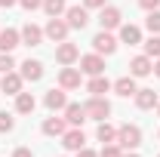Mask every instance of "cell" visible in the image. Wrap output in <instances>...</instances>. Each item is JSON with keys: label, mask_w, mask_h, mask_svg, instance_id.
<instances>
[{"label": "cell", "mask_w": 160, "mask_h": 157, "mask_svg": "<svg viewBox=\"0 0 160 157\" xmlns=\"http://www.w3.org/2000/svg\"><path fill=\"white\" fill-rule=\"evenodd\" d=\"M117 145L120 148H129V151L139 148L142 145V129L136 126V123H123V126L117 129Z\"/></svg>", "instance_id": "cell-1"}, {"label": "cell", "mask_w": 160, "mask_h": 157, "mask_svg": "<svg viewBox=\"0 0 160 157\" xmlns=\"http://www.w3.org/2000/svg\"><path fill=\"white\" fill-rule=\"evenodd\" d=\"M83 108H86V117H92V120H105L108 114H111V102H108L105 96H92Z\"/></svg>", "instance_id": "cell-2"}, {"label": "cell", "mask_w": 160, "mask_h": 157, "mask_svg": "<svg viewBox=\"0 0 160 157\" xmlns=\"http://www.w3.org/2000/svg\"><path fill=\"white\" fill-rule=\"evenodd\" d=\"M68 31H71V28H68V22H62L59 16H56V19H49V22H46V28H43V34H46L49 40H56V43H62V40L68 37Z\"/></svg>", "instance_id": "cell-3"}, {"label": "cell", "mask_w": 160, "mask_h": 157, "mask_svg": "<svg viewBox=\"0 0 160 157\" xmlns=\"http://www.w3.org/2000/svg\"><path fill=\"white\" fill-rule=\"evenodd\" d=\"M65 16H68V28H86L89 25V13H86V6H68L65 9Z\"/></svg>", "instance_id": "cell-4"}, {"label": "cell", "mask_w": 160, "mask_h": 157, "mask_svg": "<svg viewBox=\"0 0 160 157\" xmlns=\"http://www.w3.org/2000/svg\"><path fill=\"white\" fill-rule=\"evenodd\" d=\"M120 9L117 6H102V13H99V25H102V31H111V28H120Z\"/></svg>", "instance_id": "cell-5"}, {"label": "cell", "mask_w": 160, "mask_h": 157, "mask_svg": "<svg viewBox=\"0 0 160 157\" xmlns=\"http://www.w3.org/2000/svg\"><path fill=\"white\" fill-rule=\"evenodd\" d=\"M77 59H80V49L74 46V43L62 40V43H59V49H56V62H59V65H74Z\"/></svg>", "instance_id": "cell-6"}, {"label": "cell", "mask_w": 160, "mask_h": 157, "mask_svg": "<svg viewBox=\"0 0 160 157\" xmlns=\"http://www.w3.org/2000/svg\"><path fill=\"white\" fill-rule=\"evenodd\" d=\"M80 71H83V74H89V77H96V74H102V71H105V59H102L99 53L83 56V59H80Z\"/></svg>", "instance_id": "cell-7"}, {"label": "cell", "mask_w": 160, "mask_h": 157, "mask_svg": "<svg viewBox=\"0 0 160 157\" xmlns=\"http://www.w3.org/2000/svg\"><path fill=\"white\" fill-rule=\"evenodd\" d=\"M92 46H96V53H99V56H111V53L117 49V40L111 37L108 31H99V34L92 37Z\"/></svg>", "instance_id": "cell-8"}, {"label": "cell", "mask_w": 160, "mask_h": 157, "mask_svg": "<svg viewBox=\"0 0 160 157\" xmlns=\"http://www.w3.org/2000/svg\"><path fill=\"white\" fill-rule=\"evenodd\" d=\"M151 71H154L151 56H136V59L129 62V74H132V77H148Z\"/></svg>", "instance_id": "cell-9"}, {"label": "cell", "mask_w": 160, "mask_h": 157, "mask_svg": "<svg viewBox=\"0 0 160 157\" xmlns=\"http://www.w3.org/2000/svg\"><path fill=\"white\" fill-rule=\"evenodd\" d=\"M19 43H22V34L16 28H3L0 31V53H12Z\"/></svg>", "instance_id": "cell-10"}, {"label": "cell", "mask_w": 160, "mask_h": 157, "mask_svg": "<svg viewBox=\"0 0 160 157\" xmlns=\"http://www.w3.org/2000/svg\"><path fill=\"white\" fill-rule=\"evenodd\" d=\"M43 77V65L37 59H25L22 62V80H31V83H37Z\"/></svg>", "instance_id": "cell-11"}, {"label": "cell", "mask_w": 160, "mask_h": 157, "mask_svg": "<svg viewBox=\"0 0 160 157\" xmlns=\"http://www.w3.org/2000/svg\"><path fill=\"white\" fill-rule=\"evenodd\" d=\"M80 80H83V77H80L77 68H62V71H59V86H62V89H77Z\"/></svg>", "instance_id": "cell-12"}, {"label": "cell", "mask_w": 160, "mask_h": 157, "mask_svg": "<svg viewBox=\"0 0 160 157\" xmlns=\"http://www.w3.org/2000/svg\"><path fill=\"white\" fill-rule=\"evenodd\" d=\"M0 89H3V93H9V96H19V93H22V74L6 71L3 80H0Z\"/></svg>", "instance_id": "cell-13"}, {"label": "cell", "mask_w": 160, "mask_h": 157, "mask_svg": "<svg viewBox=\"0 0 160 157\" xmlns=\"http://www.w3.org/2000/svg\"><path fill=\"white\" fill-rule=\"evenodd\" d=\"M40 40H43V31H40L34 22H28V25L22 28V43H25V46H40Z\"/></svg>", "instance_id": "cell-14"}, {"label": "cell", "mask_w": 160, "mask_h": 157, "mask_svg": "<svg viewBox=\"0 0 160 157\" xmlns=\"http://www.w3.org/2000/svg\"><path fill=\"white\" fill-rule=\"evenodd\" d=\"M65 120H68L71 126H80V123L86 120V108H83V105H77V102L65 105Z\"/></svg>", "instance_id": "cell-15"}, {"label": "cell", "mask_w": 160, "mask_h": 157, "mask_svg": "<svg viewBox=\"0 0 160 157\" xmlns=\"http://www.w3.org/2000/svg\"><path fill=\"white\" fill-rule=\"evenodd\" d=\"M83 142H86L83 129H71V133H65V136H62V145H65L68 151H80V148H83Z\"/></svg>", "instance_id": "cell-16"}, {"label": "cell", "mask_w": 160, "mask_h": 157, "mask_svg": "<svg viewBox=\"0 0 160 157\" xmlns=\"http://www.w3.org/2000/svg\"><path fill=\"white\" fill-rule=\"evenodd\" d=\"M43 102H46V108H49V111H62V108L68 105V99H65V89H49Z\"/></svg>", "instance_id": "cell-17"}, {"label": "cell", "mask_w": 160, "mask_h": 157, "mask_svg": "<svg viewBox=\"0 0 160 157\" xmlns=\"http://www.w3.org/2000/svg\"><path fill=\"white\" fill-rule=\"evenodd\" d=\"M120 43H129V46L142 43V31L136 25H120Z\"/></svg>", "instance_id": "cell-18"}, {"label": "cell", "mask_w": 160, "mask_h": 157, "mask_svg": "<svg viewBox=\"0 0 160 157\" xmlns=\"http://www.w3.org/2000/svg\"><path fill=\"white\" fill-rule=\"evenodd\" d=\"M136 105H139L142 111L154 108V105H157V93H154V89H136Z\"/></svg>", "instance_id": "cell-19"}, {"label": "cell", "mask_w": 160, "mask_h": 157, "mask_svg": "<svg viewBox=\"0 0 160 157\" xmlns=\"http://www.w3.org/2000/svg\"><path fill=\"white\" fill-rule=\"evenodd\" d=\"M34 108H37V99L31 96V93H19L16 96V111L19 114H31Z\"/></svg>", "instance_id": "cell-20"}, {"label": "cell", "mask_w": 160, "mask_h": 157, "mask_svg": "<svg viewBox=\"0 0 160 157\" xmlns=\"http://www.w3.org/2000/svg\"><path fill=\"white\" fill-rule=\"evenodd\" d=\"M114 89H117V96H136V89H139V86H136V77H132V74H129V77H120L117 83H114Z\"/></svg>", "instance_id": "cell-21"}, {"label": "cell", "mask_w": 160, "mask_h": 157, "mask_svg": "<svg viewBox=\"0 0 160 157\" xmlns=\"http://www.w3.org/2000/svg\"><path fill=\"white\" fill-rule=\"evenodd\" d=\"M43 133H46V136H65V120H62V117L43 120Z\"/></svg>", "instance_id": "cell-22"}, {"label": "cell", "mask_w": 160, "mask_h": 157, "mask_svg": "<svg viewBox=\"0 0 160 157\" xmlns=\"http://www.w3.org/2000/svg\"><path fill=\"white\" fill-rule=\"evenodd\" d=\"M92 96H105L108 89H111V83H108V77H102V74H96V77L89 80V86H86Z\"/></svg>", "instance_id": "cell-23"}, {"label": "cell", "mask_w": 160, "mask_h": 157, "mask_svg": "<svg viewBox=\"0 0 160 157\" xmlns=\"http://www.w3.org/2000/svg\"><path fill=\"white\" fill-rule=\"evenodd\" d=\"M96 136H99V142L111 145V142H117V129H114L111 123H105V120H102V123H99V129H96Z\"/></svg>", "instance_id": "cell-24"}, {"label": "cell", "mask_w": 160, "mask_h": 157, "mask_svg": "<svg viewBox=\"0 0 160 157\" xmlns=\"http://www.w3.org/2000/svg\"><path fill=\"white\" fill-rule=\"evenodd\" d=\"M43 9H46V16L49 19H56V16H62L68 6H65V0H43Z\"/></svg>", "instance_id": "cell-25"}, {"label": "cell", "mask_w": 160, "mask_h": 157, "mask_svg": "<svg viewBox=\"0 0 160 157\" xmlns=\"http://www.w3.org/2000/svg\"><path fill=\"white\" fill-rule=\"evenodd\" d=\"M145 56H151V59H160V37H157V34H151V37L145 40Z\"/></svg>", "instance_id": "cell-26"}, {"label": "cell", "mask_w": 160, "mask_h": 157, "mask_svg": "<svg viewBox=\"0 0 160 157\" xmlns=\"http://www.w3.org/2000/svg\"><path fill=\"white\" fill-rule=\"evenodd\" d=\"M145 25H148V31H151V34H160V9H151V13H148V19H145Z\"/></svg>", "instance_id": "cell-27"}, {"label": "cell", "mask_w": 160, "mask_h": 157, "mask_svg": "<svg viewBox=\"0 0 160 157\" xmlns=\"http://www.w3.org/2000/svg\"><path fill=\"white\" fill-rule=\"evenodd\" d=\"M12 68H16V62H12V56H9V53H3V56H0V71L6 74V71H12Z\"/></svg>", "instance_id": "cell-28"}, {"label": "cell", "mask_w": 160, "mask_h": 157, "mask_svg": "<svg viewBox=\"0 0 160 157\" xmlns=\"http://www.w3.org/2000/svg\"><path fill=\"white\" fill-rule=\"evenodd\" d=\"M12 126H16V123H12V117H9L6 111H0V133H9Z\"/></svg>", "instance_id": "cell-29"}, {"label": "cell", "mask_w": 160, "mask_h": 157, "mask_svg": "<svg viewBox=\"0 0 160 157\" xmlns=\"http://www.w3.org/2000/svg\"><path fill=\"white\" fill-rule=\"evenodd\" d=\"M99 157H123V154H120V148H117V145L111 142V145H105V148H102V154H99Z\"/></svg>", "instance_id": "cell-30"}, {"label": "cell", "mask_w": 160, "mask_h": 157, "mask_svg": "<svg viewBox=\"0 0 160 157\" xmlns=\"http://www.w3.org/2000/svg\"><path fill=\"white\" fill-rule=\"evenodd\" d=\"M19 3L28 9V13H34V9H40V6H43V0H19Z\"/></svg>", "instance_id": "cell-31"}, {"label": "cell", "mask_w": 160, "mask_h": 157, "mask_svg": "<svg viewBox=\"0 0 160 157\" xmlns=\"http://www.w3.org/2000/svg\"><path fill=\"white\" fill-rule=\"evenodd\" d=\"M139 6L151 13V9H157V6H160V0H139Z\"/></svg>", "instance_id": "cell-32"}, {"label": "cell", "mask_w": 160, "mask_h": 157, "mask_svg": "<svg viewBox=\"0 0 160 157\" xmlns=\"http://www.w3.org/2000/svg\"><path fill=\"white\" fill-rule=\"evenodd\" d=\"M83 6H86V9H102L105 0H83Z\"/></svg>", "instance_id": "cell-33"}, {"label": "cell", "mask_w": 160, "mask_h": 157, "mask_svg": "<svg viewBox=\"0 0 160 157\" xmlns=\"http://www.w3.org/2000/svg\"><path fill=\"white\" fill-rule=\"evenodd\" d=\"M12 157H34V154H31V148H16Z\"/></svg>", "instance_id": "cell-34"}, {"label": "cell", "mask_w": 160, "mask_h": 157, "mask_svg": "<svg viewBox=\"0 0 160 157\" xmlns=\"http://www.w3.org/2000/svg\"><path fill=\"white\" fill-rule=\"evenodd\" d=\"M77 157H99V154H96V151H89V148H80Z\"/></svg>", "instance_id": "cell-35"}, {"label": "cell", "mask_w": 160, "mask_h": 157, "mask_svg": "<svg viewBox=\"0 0 160 157\" xmlns=\"http://www.w3.org/2000/svg\"><path fill=\"white\" fill-rule=\"evenodd\" d=\"M16 3H19V0H0V6H6V9H9V6H16Z\"/></svg>", "instance_id": "cell-36"}, {"label": "cell", "mask_w": 160, "mask_h": 157, "mask_svg": "<svg viewBox=\"0 0 160 157\" xmlns=\"http://www.w3.org/2000/svg\"><path fill=\"white\" fill-rule=\"evenodd\" d=\"M154 71H157V77H160V59H157V65H154Z\"/></svg>", "instance_id": "cell-37"}, {"label": "cell", "mask_w": 160, "mask_h": 157, "mask_svg": "<svg viewBox=\"0 0 160 157\" xmlns=\"http://www.w3.org/2000/svg\"><path fill=\"white\" fill-rule=\"evenodd\" d=\"M126 157H139V154H126Z\"/></svg>", "instance_id": "cell-38"}, {"label": "cell", "mask_w": 160, "mask_h": 157, "mask_svg": "<svg viewBox=\"0 0 160 157\" xmlns=\"http://www.w3.org/2000/svg\"><path fill=\"white\" fill-rule=\"evenodd\" d=\"M157 114H160V105H157Z\"/></svg>", "instance_id": "cell-39"}, {"label": "cell", "mask_w": 160, "mask_h": 157, "mask_svg": "<svg viewBox=\"0 0 160 157\" xmlns=\"http://www.w3.org/2000/svg\"><path fill=\"white\" fill-rule=\"evenodd\" d=\"M157 139H160V133H157Z\"/></svg>", "instance_id": "cell-40"}]
</instances>
